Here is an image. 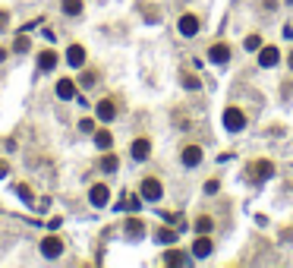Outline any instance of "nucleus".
Wrapping results in <instances>:
<instances>
[{
	"instance_id": "f257e3e1",
	"label": "nucleus",
	"mask_w": 293,
	"mask_h": 268,
	"mask_svg": "<svg viewBox=\"0 0 293 268\" xmlns=\"http://www.w3.org/2000/svg\"><path fill=\"white\" fill-rule=\"evenodd\" d=\"M139 193H142V199H145V202H158L161 196H164V186H161L158 177H145L142 186H139Z\"/></svg>"
},
{
	"instance_id": "f03ea898",
	"label": "nucleus",
	"mask_w": 293,
	"mask_h": 268,
	"mask_svg": "<svg viewBox=\"0 0 293 268\" xmlns=\"http://www.w3.org/2000/svg\"><path fill=\"white\" fill-rule=\"evenodd\" d=\"M224 126H227L230 133H243L246 130V114L240 108H227L224 111Z\"/></svg>"
},
{
	"instance_id": "7ed1b4c3",
	"label": "nucleus",
	"mask_w": 293,
	"mask_h": 268,
	"mask_svg": "<svg viewBox=\"0 0 293 268\" xmlns=\"http://www.w3.org/2000/svg\"><path fill=\"white\" fill-rule=\"evenodd\" d=\"M88 202L95 205V208H104V205L111 202V190H108L104 183H95V186L88 190Z\"/></svg>"
},
{
	"instance_id": "20e7f679",
	"label": "nucleus",
	"mask_w": 293,
	"mask_h": 268,
	"mask_svg": "<svg viewBox=\"0 0 293 268\" xmlns=\"http://www.w3.org/2000/svg\"><path fill=\"white\" fill-rule=\"evenodd\" d=\"M177 29H180V35H186V38H192V35H199V16H192V13H183L180 16V22H177Z\"/></svg>"
},
{
	"instance_id": "39448f33",
	"label": "nucleus",
	"mask_w": 293,
	"mask_h": 268,
	"mask_svg": "<svg viewBox=\"0 0 293 268\" xmlns=\"http://www.w3.org/2000/svg\"><path fill=\"white\" fill-rule=\"evenodd\" d=\"M60 252H63L60 237H44V240H41V255H44V259H57Z\"/></svg>"
},
{
	"instance_id": "423d86ee",
	"label": "nucleus",
	"mask_w": 293,
	"mask_h": 268,
	"mask_svg": "<svg viewBox=\"0 0 293 268\" xmlns=\"http://www.w3.org/2000/svg\"><path fill=\"white\" fill-rule=\"evenodd\" d=\"M208 60H212V63H227L230 60V48H227L224 41L212 44V48H208Z\"/></svg>"
},
{
	"instance_id": "0eeeda50",
	"label": "nucleus",
	"mask_w": 293,
	"mask_h": 268,
	"mask_svg": "<svg viewBox=\"0 0 293 268\" xmlns=\"http://www.w3.org/2000/svg\"><path fill=\"white\" fill-rule=\"evenodd\" d=\"M212 252H215V243L208 240L205 234H202V237H199V240L192 243V255H196V259H208Z\"/></svg>"
},
{
	"instance_id": "6e6552de",
	"label": "nucleus",
	"mask_w": 293,
	"mask_h": 268,
	"mask_svg": "<svg viewBox=\"0 0 293 268\" xmlns=\"http://www.w3.org/2000/svg\"><path fill=\"white\" fill-rule=\"evenodd\" d=\"M57 63H60L57 51H41V54H38V69H41V73H54Z\"/></svg>"
},
{
	"instance_id": "1a4fd4ad",
	"label": "nucleus",
	"mask_w": 293,
	"mask_h": 268,
	"mask_svg": "<svg viewBox=\"0 0 293 268\" xmlns=\"http://www.w3.org/2000/svg\"><path fill=\"white\" fill-rule=\"evenodd\" d=\"M95 114H98L101 123H111V120L117 117V104H114L111 98H104V101H98V111H95Z\"/></svg>"
},
{
	"instance_id": "9d476101",
	"label": "nucleus",
	"mask_w": 293,
	"mask_h": 268,
	"mask_svg": "<svg viewBox=\"0 0 293 268\" xmlns=\"http://www.w3.org/2000/svg\"><path fill=\"white\" fill-rule=\"evenodd\" d=\"M249 173L255 180H268V177H274V164L271 161H255V164L249 167Z\"/></svg>"
},
{
	"instance_id": "9b49d317",
	"label": "nucleus",
	"mask_w": 293,
	"mask_h": 268,
	"mask_svg": "<svg viewBox=\"0 0 293 268\" xmlns=\"http://www.w3.org/2000/svg\"><path fill=\"white\" fill-rule=\"evenodd\" d=\"M117 208H123V212H139V208H142V193H139V196L123 193V196H120V205H117Z\"/></svg>"
},
{
	"instance_id": "f8f14e48",
	"label": "nucleus",
	"mask_w": 293,
	"mask_h": 268,
	"mask_svg": "<svg viewBox=\"0 0 293 268\" xmlns=\"http://www.w3.org/2000/svg\"><path fill=\"white\" fill-rule=\"evenodd\" d=\"M66 63L69 66H82L85 63V48H82V44H69L66 48Z\"/></svg>"
},
{
	"instance_id": "ddd939ff",
	"label": "nucleus",
	"mask_w": 293,
	"mask_h": 268,
	"mask_svg": "<svg viewBox=\"0 0 293 268\" xmlns=\"http://www.w3.org/2000/svg\"><path fill=\"white\" fill-rule=\"evenodd\" d=\"M183 164H186V167L202 164V148H199V145H186V148H183Z\"/></svg>"
},
{
	"instance_id": "4468645a",
	"label": "nucleus",
	"mask_w": 293,
	"mask_h": 268,
	"mask_svg": "<svg viewBox=\"0 0 293 268\" xmlns=\"http://www.w3.org/2000/svg\"><path fill=\"white\" fill-rule=\"evenodd\" d=\"M57 98H63V101L76 98V82L73 79H60V82H57Z\"/></svg>"
},
{
	"instance_id": "2eb2a0df",
	"label": "nucleus",
	"mask_w": 293,
	"mask_h": 268,
	"mask_svg": "<svg viewBox=\"0 0 293 268\" xmlns=\"http://www.w3.org/2000/svg\"><path fill=\"white\" fill-rule=\"evenodd\" d=\"M277 60H280V54H277V48H259V63L262 66H277Z\"/></svg>"
},
{
	"instance_id": "dca6fc26",
	"label": "nucleus",
	"mask_w": 293,
	"mask_h": 268,
	"mask_svg": "<svg viewBox=\"0 0 293 268\" xmlns=\"http://www.w3.org/2000/svg\"><path fill=\"white\" fill-rule=\"evenodd\" d=\"M148 155H151V142H148V139H136V142H133V158L145 161Z\"/></svg>"
},
{
	"instance_id": "f3484780",
	"label": "nucleus",
	"mask_w": 293,
	"mask_h": 268,
	"mask_svg": "<svg viewBox=\"0 0 293 268\" xmlns=\"http://www.w3.org/2000/svg\"><path fill=\"white\" fill-rule=\"evenodd\" d=\"M142 234H145V224H142L139 218H130V221H126V237H130V240H139Z\"/></svg>"
},
{
	"instance_id": "a211bd4d",
	"label": "nucleus",
	"mask_w": 293,
	"mask_h": 268,
	"mask_svg": "<svg viewBox=\"0 0 293 268\" xmlns=\"http://www.w3.org/2000/svg\"><path fill=\"white\" fill-rule=\"evenodd\" d=\"M95 145H98L101 151H108V148L114 145V136H111L108 130H95Z\"/></svg>"
},
{
	"instance_id": "6ab92c4d",
	"label": "nucleus",
	"mask_w": 293,
	"mask_h": 268,
	"mask_svg": "<svg viewBox=\"0 0 293 268\" xmlns=\"http://www.w3.org/2000/svg\"><path fill=\"white\" fill-rule=\"evenodd\" d=\"M164 262H167V265H186V262H189V255L180 252V249H170V252H164Z\"/></svg>"
},
{
	"instance_id": "aec40b11",
	"label": "nucleus",
	"mask_w": 293,
	"mask_h": 268,
	"mask_svg": "<svg viewBox=\"0 0 293 268\" xmlns=\"http://www.w3.org/2000/svg\"><path fill=\"white\" fill-rule=\"evenodd\" d=\"M155 237H158V243H164V246H170V243H177V230H170V227H161Z\"/></svg>"
},
{
	"instance_id": "412c9836",
	"label": "nucleus",
	"mask_w": 293,
	"mask_h": 268,
	"mask_svg": "<svg viewBox=\"0 0 293 268\" xmlns=\"http://www.w3.org/2000/svg\"><path fill=\"white\" fill-rule=\"evenodd\" d=\"M117 167H120V161H117V155H111V151H108V155L101 158V170L104 173H114Z\"/></svg>"
},
{
	"instance_id": "4be33fe9",
	"label": "nucleus",
	"mask_w": 293,
	"mask_h": 268,
	"mask_svg": "<svg viewBox=\"0 0 293 268\" xmlns=\"http://www.w3.org/2000/svg\"><path fill=\"white\" fill-rule=\"evenodd\" d=\"M60 7H63L66 16H79V13H82V0H63Z\"/></svg>"
},
{
	"instance_id": "5701e85b",
	"label": "nucleus",
	"mask_w": 293,
	"mask_h": 268,
	"mask_svg": "<svg viewBox=\"0 0 293 268\" xmlns=\"http://www.w3.org/2000/svg\"><path fill=\"white\" fill-rule=\"evenodd\" d=\"M183 85L189 92H199V88H202V79H199L196 73H183Z\"/></svg>"
},
{
	"instance_id": "b1692460",
	"label": "nucleus",
	"mask_w": 293,
	"mask_h": 268,
	"mask_svg": "<svg viewBox=\"0 0 293 268\" xmlns=\"http://www.w3.org/2000/svg\"><path fill=\"white\" fill-rule=\"evenodd\" d=\"M16 196H19L22 202H35V193H32L29 183H19V186H16Z\"/></svg>"
},
{
	"instance_id": "393cba45",
	"label": "nucleus",
	"mask_w": 293,
	"mask_h": 268,
	"mask_svg": "<svg viewBox=\"0 0 293 268\" xmlns=\"http://www.w3.org/2000/svg\"><path fill=\"white\" fill-rule=\"evenodd\" d=\"M212 227H215V221L208 218V215H202V218H196V230H199V234H208V230H212Z\"/></svg>"
},
{
	"instance_id": "a878e982",
	"label": "nucleus",
	"mask_w": 293,
	"mask_h": 268,
	"mask_svg": "<svg viewBox=\"0 0 293 268\" xmlns=\"http://www.w3.org/2000/svg\"><path fill=\"white\" fill-rule=\"evenodd\" d=\"M29 48H32V44H29V35H26V32H22V35H19V38L13 41V51H19V54H26Z\"/></svg>"
},
{
	"instance_id": "bb28decb",
	"label": "nucleus",
	"mask_w": 293,
	"mask_h": 268,
	"mask_svg": "<svg viewBox=\"0 0 293 268\" xmlns=\"http://www.w3.org/2000/svg\"><path fill=\"white\" fill-rule=\"evenodd\" d=\"M243 48H246V51H259V48H262V38H259V35H249Z\"/></svg>"
},
{
	"instance_id": "cd10ccee",
	"label": "nucleus",
	"mask_w": 293,
	"mask_h": 268,
	"mask_svg": "<svg viewBox=\"0 0 293 268\" xmlns=\"http://www.w3.org/2000/svg\"><path fill=\"white\" fill-rule=\"evenodd\" d=\"M218 190H221V183H218V180H208V183H205V193H208V196H215Z\"/></svg>"
},
{
	"instance_id": "c85d7f7f",
	"label": "nucleus",
	"mask_w": 293,
	"mask_h": 268,
	"mask_svg": "<svg viewBox=\"0 0 293 268\" xmlns=\"http://www.w3.org/2000/svg\"><path fill=\"white\" fill-rule=\"evenodd\" d=\"M82 85H95V73H91V69H88V73H82Z\"/></svg>"
},
{
	"instance_id": "c756f323",
	"label": "nucleus",
	"mask_w": 293,
	"mask_h": 268,
	"mask_svg": "<svg viewBox=\"0 0 293 268\" xmlns=\"http://www.w3.org/2000/svg\"><path fill=\"white\" fill-rule=\"evenodd\" d=\"M79 130L82 133H95V123H91V120H79Z\"/></svg>"
},
{
	"instance_id": "7c9ffc66",
	"label": "nucleus",
	"mask_w": 293,
	"mask_h": 268,
	"mask_svg": "<svg viewBox=\"0 0 293 268\" xmlns=\"http://www.w3.org/2000/svg\"><path fill=\"white\" fill-rule=\"evenodd\" d=\"M7 173H10V164H7V161H0V180H4Z\"/></svg>"
},
{
	"instance_id": "2f4dec72",
	"label": "nucleus",
	"mask_w": 293,
	"mask_h": 268,
	"mask_svg": "<svg viewBox=\"0 0 293 268\" xmlns=\"http://www.w3.org/2000/svg\"><path fill=\"white\" fill-rule=\"evenodd\" d=\"M7 22H10V16H7V13H0V32L7 29Z\"/></svg>"
},
{
	"instance_id": "473e14b6",
	"label": "nucleus",
	"mask_w": 293,
	"mask_h": 268,
	"mask_svg": "<svg viewBox=\"0 0 293 268\" xmlns=\"http://www.w3.org/2000/svg\"><path fill=\"white\" fill-rule=\"evenodd\" d=\"M7 54H10L7 48H0V63H4V60H7Z\"/></svg>"
},
{
	"instance_id": "72a5a7b5",
	"label": "nucleus",
	"mask_w": 293,
	"mask_h": 268,
	"mask_svg": "<svg viewBox=\"0 0 293 268\" xmlns=\"http://www.w3.org/2000/svg\"><path fill=\"white\" fill-rule=\"evenodd\" d=\"M290 69H293V51H290Z\"/></svg>"
},
{
	"instance_id": "f704fd0d",
	"label": "nucleus",
	"mask_w": 293,
	"mask_h": 268,
	"mask_svg": "<svg viewBox=\"0 0 293 268\" xmlns=\"http://www.w3.org/2000/svg\"><path fill=\"white\" fill-rule=\"evenodd\" d=\"M287 4H290V7H293V0H287Z\"/></svg>"
}]
</instances>
